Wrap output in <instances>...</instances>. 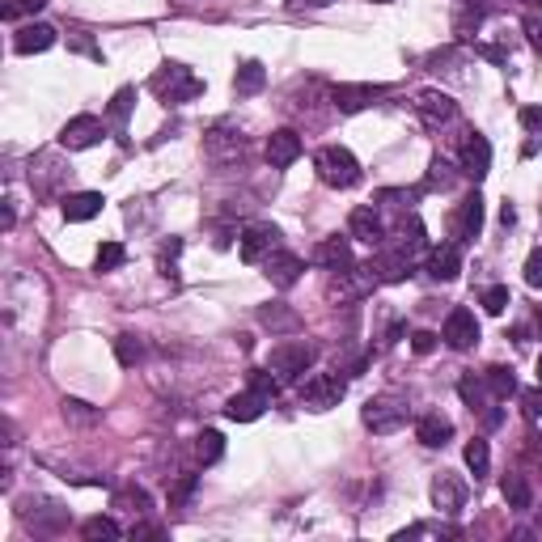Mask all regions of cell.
<instances>
[{
	"instance_id": "obj_1",
	"label": "cell",
	"mask_w": 542,
	"mask_h": 542,
	"mask_svg": "<svg viewBox=\"0 0 542 542\" xmlns=\"http://www.w3.org/2000/svg\"><path fill=\"white\" fill-rule=\"evenodd\" d=\"M149 89H153L166 106H182V102H191V97L204 94V81H199L187 64H161V69L153 72Z\"/></svg>"
},
{
	"instance_id": "obj_2",
	"label": "cell",
	"mask_w": 542,
	"mask_h": 542,
	"mask_svg": "<svg viewBox=\"0 0 542 542\" xmlns=\"http://www.w3.org/2000/svg\"><path fill=\"white\" fill-rule=\"evenodd\" d=\"M314 170H318V179L326 182V187H335V191H348V187L361 182V161H356L344 144H326V149H318Z\"/></svg>"
},
{
	"instance_id": "obj_3",
	"label": "cell",
	"mask_w": 542,
	"mask_h": 542,
	"mask_svg": "<svg viewBox=\"0 0 542 542\" xmlns=\"http://www.w3.org/2000/svg\"><path fill=\"white\" fill-rule=\"evenodd\" d=\"M314 344H306V339H284V344H276L271 348V356H267V369L280 377V381H301V377L309 373V364H314Z\"/></svg>"
},
{
	"instance_id": "obj_4",
	"label": "cell",
	"mask_w": 542,
	"mask_h": 542,
	"mask_svg": "<svg viewBox=\"0 0 542 542\" xmlns=\"http://www.w3.org/2000/svg\"><path fill=\"white\" fill-rule=\"evenodd\" d=\"M364 428L377 432V436H390V432H399L407 424V416H411V407H407V399H399V394H377V399H369L364 403Z\"/></svg>"
},
{
	"instance_id": "obj_5",
	"label": "cell",
	"mask_w": 542,
	"mask_h": 542,
	"mask_svg": "<svg viewBox=\"0 0 542 542\" xmlns=\"http://www.w3.org/2000/svg\"><path fill=\"white\" fill-rule=\"evenodd\" d=\"M344 394H348V381L339 373H314V377H306V386H301V403H306L309 411H331V407H339Z\"/></svg>"
},
{
	"instance_id": "obj_6",
	"label": "cell",
	"mask_w": 542,
	"mask_h": 542,
	"mask_svg": "<svg viewBox=\"0 0 542 542\" xmlns=\"http://www.w3.org/2000/svg\"><path fill=\"white\" fill-rule=\"evenodd\" d=\"M102 136H106V124L97 115H77V119H69V124L60 127V149L81 153V149H94Z\"/></svg>"
},
{
	"instance_id": "obj_7",
	"label": "cell",
	"mask_w": 542,
	"mask_h": 542,
	"mask_svg": "<svg viewBox=\"0 0 542 542\" xmlns=\"http://www.w3.org/2000/svg\"><path fill=\"white\" fill-rule=\"evenodd\" d=\"M416 115L428 132H441L446 124H454L458 106H454V97L441 94V89H424V94H416Z\"/></svg>"
},
{
	"instance_id": "obj_8",
	"label": "cell",
	"mask_w": 542,
	"mask_h": 542,
	"mask_svg": "<svg viewBox=\"0 0 542 542\" xmlns=\"http://www.w3.org/2000/svg\"><path fill=\"white\" fill-rule=\"evenodd\" d=\"M441 339H446L454 352H471L474 344H479V318H474L466 306H454V309H449V318H446Z\"/></svg>"
},
{
	"instance_id": "obj_9",
	"label": "cell",
	"mask_w": 542,
	"mask_h": 542,
	"mask_svg": "<svg viewBox=\"0 0 542 542\" xmlns=\"http://www.w3.org/2000/svg\"><path fill=\"white\" fill-rule=\"evenodd\" d=\"M386 97V85H335L331 89V106L339 115H356L364 106H373Z\"/></svg>"
},
{
	"instance_id": "obj_10",
	"label": "cell",
	"mask_w": 542,
	"mask_h": 542,
	"mask_svg": "<svg viewBox=\"0 0 542 542\" xmlns=\"http://www.w3.org/2000/svg\"><path fill=\"white\" fill-rule=\"evenodd\" d=\"M449 234L458 237V246H466V242H474V237L483 234V199H479V191H471L458 204L454 221H449Z\"/></svg>"
},
{
	"instance_id": "obj_11",
	"label": "cell",
	"mask_w": 542,
	"mask_h": 542,
	"mask_svg": "<svg viewBox=\"0 0 542 542\" xmlns=\"http://www.w3.org/2000/svg\"><path fill=\"white\" fill-rule=\"evenodd\" d=\"M462 174L474 182L487 179V170H491V144H487V136H479V132H466L462 136Z\"/></svg>"
},
{
	"instance_id": "obj_12",
	"label": "cell",
	"mask_w": 542,
	"mask_h": 542,
	"mask_svg": "<svg viewBox=\"0 0 542 542\" xmlns=\"http://www.w3.org/2000/svg\"><path fill=\"white\" fill-rule=\"evenodd\" d=\"M204 149H208L212 161H234V157L246 153V136H242V132H234L229 124H216L208 136H204Z\"/></svg>"
},
{
	"instance_id": "obj_13",
	"label": "cell",
	"mask_w": 542,
	"mask_h": 542,
	"mask_svg": "<svg viewBox=\"0 0 542 542\" xmlns=\"http://www.w3.org/2000/svg\"><path fill=\"white\" fill-rule=\"evenodd\" d=\"M301 271H306V263H301L292 251H271L263 259V276L271 280L276 289H292V284L301 280Z\"/></svg>"
},
{
	"instance_id": "obj_14",
	"label": "cell",
	"mask_w": 542,
	"mask_h": 542,
	"mask_svg": "<svg viewBox=\"0 0 542 542\" xmlns=\"http://www.w3.org/2000/svg\"><path fill=\"white\" fill-rule=\"evenodd\" d=\"M276 242H280L276 225H251V229L242 234V242H237V251H242L246 263H259V259H267V254L276 251Z\"/></svg>"
},
{
	"instance_id": "obj_15",
	"label": "cell",
	"mask_w": 542,
	"mask_h": 542,
	"mask_svg": "<svg viewBox=\"0 0 542 542\" xmlns=\"http://www.w3.org/2000/svg\"><path fill=\"white\" fill-rule=\"evenodd\" d=\"M432 504H436L441 513H462V504H466V483H462L458 474L441 471L432 479Z\"/></svg>"
},
{
	"instance_id": "obj_16",
	"label": "cell",
	"mask_w": 542,
	"mask_h": 542,
	"mask_svg": "<svg viewBox=\"0 0 542 542\" xmlns=\"http://www.w3.org/2000/svg\"><path fill=\"white\" fill-rule=\"evenodd\" d=\"M301 149H306V144H301V136H297L292 127H280V132L267 136V161L276 170H289L292 161L301 157Z\"/></svg>"
},
{
	"instance_id": "obj_17",
	"label": "cell",
	"mask_w": 542,
	"mask_h": 542,
	"mask_svg": "<svg viewBox=\"0 0 542 542\" xmlns=\"http://www.w3.org/2000/svg\"><path fill=\"white\" fill-rule=\"evenodd\" d=\"M348 234L356 237V242H364V246H381L386 242V225H381V216H377V208H352L348 216Z\"/></svg>"
},
{
	"instance_id": "obj_18",
	"label": "cell",
	"mask_w": 542,
	"mask_h": 542,
	"mask_svg": "<svg viewBox=\"0 0 542 542\" xmlns=\"http://www.w3.org/2000/svg\"><path fill=\"white\" fill-rule=\"evenodd\" d=\"M428 276L432 280H458L462 276V246L458 242H441L428 251Z\"/></svg>"
},
{
	"instance_id": "obj_19",
	"label": "cell",
	"mask_w": 542,
	"mask_h": 542,
	"mask_svg": "<svg viewBox=\"0 0 542 542\" xmlns=\"http://www.w3.org/2000/svg\"><path fill=\"white\" fill-rule=\"evenodd\" d=\"M314 259H318V267L322 271H348V267H356L352 263V242L348 237H322L318 242V251H314Z\"/></svg>"
},
{
	"instance_id": "obj_20",
	"label": "cell",
	"mask_w": 542,
	"mask_h": 542,
	"mask_svg": "<svg viewBox=\"0 0 542 542\" xmlns=\"http://www.w3.org/2000/svg\"><path fill=\"white\" fill-rule=\"evenodd\" d=\"M47 47H56V30L47 26V22H26V26L14 34L17 56H34V51H47Z\"/></svg>"
},
{
	"instance_id": "obj_21",
	"label": "cell",
	"mask_w": 542,
	"mask_h": 542,
	"mask_svg": "<svg viewBox=\"0 0 542 542\" xmlns=\"http://www.w3.org/2000/svg\"><path fill=\"white\" fill-rule=\"evenodd\" d=\"M449 436H454V424H449L441 411H428V416H419V424H416V441H419V446L441 449V446H449Z\"/></svg>"
},
{
	"instance_id": "obj_22",
	"label": "cell",
	"mask_w": 542,
	"mask_h": 542,
	"mask_svg": "<svg viewBox=\"0 0 542 542\" xmlns=\"http://www.w3.org/2000/svg\"><path fill=\"white\" fill-rule=\"evenodd\" d=\"M60 212H64V221H72V225L94 221L97 212H102V195H97V191H77V195H64V204H60Z\"/></svg>"
},
{
	"instance_id": "obj_23",
	"label": "cell",
	"mask_w": 542,
	"mask_h": 542,
	"mask_svg": "<svg viewBox=\"0 0 542 542\" xmlns=\"http://www.w3.org/2000/svg\"><path fill=\"white\" fill-rule=\"evenodd\" d=\"M411 267H416V259H411V254H403L399 246H394V251H381L373 259L377 280H386V284H399V280H407V276H411Z\"/></svg>"
},
{
	"instance_id": "obj_24",
	"label": "cell",
	"mask_w": 542,
	"mask_h": 542,
	"mask_svg": "<svg viewBox=\"0 0 542 542\" xmlns=\"http://www.w3.org/2000/svg\"><path fill=\"white\" fill-rule=\"evenodd\" d=\"M267 399L263 394H254V390H246V394H234L229 403H225V416L234 419V424H254V419L263 416Z\"/></svg>"
},
{
	"instance_id": "obj_25",
	"label": "cell",
	"mask_w": 542,
	"mask_h": 542,
	"mask_svg": "<svg viewBox=\"0 0 542 542\" xmlns=\"http://www.w3.org/2000/svg\"><path fill=\"white\" fill-rule=\"evenodd\" d=\"M483 381H487V394H491L496 403H504V399L517 394V377H513V369H504V364H491L483 373Z\"/></svg>"
},
{
	"instance_id": "obj_26",
	"label": "cell",
	"mask_w": 542,
	"mask_h": 542,
	"mask_svg": "<svg viewBox=\"0 0 542 542\" xmlns=\"http://www.w3.org/2000/svg\"><path fill=\"white\" fill-rule=\"evenodd\" d=\"M399 251L403 254H428L432 246H428V237H424V225H419V216H407L403 221V234H399Z\"/></svg>"
},
{
	"instance_id": "obj_27",
	"label": "cell",
	"mask_w": 542,
	"mask_h": 542,
	"mask_svg": "<svg viewBox=\"0 0 542 542\" xmlns=\"http://www.w3.org/2000/svg\"><path fill=\"white\" fill-rule=\"evenodd\" d=\"M501 491H504V504L513 509V513H526L529 509V483H526V474H504V483H501Z\"/></svg>"
},
{
	"instance_id": "obj_28",
	"label": "cell",
	"mask_w": 542,
	"mask_h": 542,
	"mask_svg": "<svg viewBox=\"0 0 542 542\" xmlns=\"http://www.w3.org/2000/svg\"><path fill=\"white\" fill-rule=\"evenodd\" d=\"M263 85H267V72H263V64H259V60H246V64L237 69V77H234V89H237L242 97L259 94Z\"/></svg>"
},
{
	"instance_id": "obj_29",
	"label": "cell",
	"mask_w": 542,
	"mask_h": 542,
	"mask_svg": "<svg viewBox=\"0 0 542 542\" xmlns=\"http://www.w3.org/2000/svg\"><path fill=\"white\" fill-rule=\"evenodd\" d=\"M458 394H462V403L471 407V411H483L487 403H496V399L487 394V381H483V377L474 381L471 373H466V377H462V381H458Z\"/></svg>"
},
{
	"instance_id": "obj_30",
	"label": "cell",
	"mask_w": 542,
	"mask_h": 542,
	"mask_svg": "<svg viewBox=\"0 0 542 542\" xmlns=\"http://www.w3.org/2000/svg\"><path fill=\"white\" fill-rule=\"evenodd\" d=\"M195 458L204 462V466H212V462H221L225 458V436L221 432H199V436H195Z\"/></svg>"
},
{
	"instance_id": "obj_31",
	"label": "cell",
	"mask_w": 542,
	"mask_h": 542,
	"mask_svg": "<svg viewBox=\"0 0 542 542\" xmlns=\"http://www.w3.org/2000/svg\"><path fill=\"white\" fill-rule=\"evenodd\" d=\"M259 322H263V326H271V331H297V314H292V309H284L280 301H271V306L259 309Z\"/></svg>"
},
{
	"instance_id": "obj_32",
	"label": "cell",
	"mask_w": 542,
	"mask_h": 542,
	"mask_svg": "<svg viewBox=\"0 0 542 542\" xmlns=\"http://www.w3.org/2000/svg\"><path fill=\"white\" fill-rule=\"evenodd\" d=\"M127 263V251L124 246H119V242H102V246H97V259H94V267L97 271H102V276H106V271H119V267Z\"/></svg>"
},
{
	"instance_id": "obj_33",
	"label": "cell",
	"mask_w": 542,
	"mask_h": 542,
	"mask_svg": "<svg viewBox=\"0 0 542 542\" xmlns=\"http://www.w3.org/2000/svg\"><path fill=\"white\" fill-rule=\"evenodd\" d=\"M424 187H428V191H449V187H454V166H449L446 157H436V161L428 166V179H424Z\"/></svg>"
},
{
	"instance_id": "obj_34",
	"label": "cell",
	"mask_w": 542,
	"mask_h": 542,
	"mask_svg": "<svg viewBox=\"0 0 542 542\" xmlns=\"http://www.w3.org/2000/svg\"><path fill=\"white\" fill-rule=\"evenodd\" d=\"M115 356H119V364H124V369H132V364L144 356V344H140L136 335H119V339H115Z\"/></svg>"
},
{
	"instance_id": "obj_35",
	"label": "cell",
	"mask_w": 542,
	"mask_h": 542,
	"mask_svg": "<svg viewBox=\"0 0 542 542\" xmlns=\"http://www.w3.org/2000/svg\"><path fill=\"white\" fill-rule=\"evenodd\" d=\"M466 466L474 471V479H487V466H491V449H487V441H471V446H466Z\"/></svg>"
},
{
	"instance_id": "obj_36",
	"label": "cell",
	"mask_w": 542,
	"mask_h": 542,
	"mask_svg": "<svg viewBox=\"0 0 542 542\" xmlns=\"http://www.w3.org/2000/svg\"><path fill=\"white\" fill-rule=\"evenodd\" d=\"M81 534L89 542H102V538H119V526H115L111 517H89V521H85L81 526Z\"/></svg>"
},
{
	"instance_id": "obj_37",
	"label": "cell",
	"mask_w": 542,
	"mask_h": 542,
	"mask_svg": "<svg viewBox=\"0 0 542 542\" xmlns=\"http://www.w3.org/2000/svg\"><path fill=\"white\" fill-rule=\"evenodd\" d=\"M132 102H136V89H132V85H124V89L111 97V124H119V127L127 124V115H132Z\"/></svg>"
},
{
	"instance_id": "obj_38",
	"label": "cell",
	"mask_w": 542,
	"mask_h": 542,
	"mask_svg": "<svg viewBox=\"0 0 542 542\" xmlns=\"http://www.w3.org/2000/svg\"><path fill=\"white\" fill-rule=\"evenodd\" d=\"M251 390H254V394H263L267 403H271V399L280 394V377L271 373V369H254V373H251Z\"/></svg>"
},
{
	"instance_id": "obj_39",
	"label": "cell",
	"mask_w": 542,
	"mask_h": 542,
	"mask_svg": "<svg viewBox=\"0 0 542 542\" xmlns=\"http://www.w3.org/2000/svg\"><path fill=\"white\" fill-rule=\"evenodd\" d=\"M60 407H64V419H72V424H97V419H102L94 407L81 403V399H64Z\"/></svg>"
},
{
	"instance_id": "obj_40",
	"label": "cell",
	"mask_w": 542,
	"mask_h": 542,
	"mask_svg": "<svg viewBox=\"0 0 542 542\" xmlns=\"http://www.w3.org/2000/svg\"><path fill=\"white\" fill-rule=\"evenodd\" d=\"M479 22H483V14H479V9H471V5H462L458 22H454V34H458V39H471L474 30H479Z\"/></svg>"
},
{
	"instance_id": "obj_41",
	"label": "cell",
	"mask_w": 542,
	"mask_h": 542,
	"mask_svg": "<svg viewBox=\"0 0 542 542\" xmlns=\"http://www.w3.org/2000/svg\"><path fill=\"white\" fill-rule=\"evenodd\" d=\"M42 5H47V0H9V5L0 9V17H5V22H17V17H26V14H39Z\"/></svg>"
},
{
	"instance_id": "obj_42",
	"label": "cell",
	"mask_w": 542,
	"mask_h": 542,
	"mask_svg": "<svg viewBox=\"0 0 542 542\" xmlns=\"http://www.w3.org/2000/svg\"><path fill=\"white\" fill-rule=\"evenodd\" d=\"M195 487H199V479H195V474H182L179 483H174V491H170V509H182V504L195 496Z\"/></svg>"
},
{
	"instance_id": "obj_43",
	"label": "cell",
	"mask_w": 542,
	"mask_h": 542,
	"mask_svg": "<svg viewBox=\"0 0 542 542\" xmlns=\"http://www.w3.org/2000/svg\"><path fill=\"white\" fill-rule=\"evenodd\" d=\"M483 309L487 314H504V309H509V289H504V284L483 289Z\"/></svg>"
},
{
	"instance_id": "obj_44",
	"label": "cell",
	"mask_w": 542,
	"mask_h": 542,
	"mask_svg": "<svg viewBox=\"0 0 542 542\" xmlns=\"http://www.w3.org/2000/svg\"><path fill=\"white\" fill-rule=\"evenodd\" d=\"M517 399H521V411H526L529 419L542 416V381L538 386H529V390H517Z\"/></svg>"
},
{
	"instance_id": "obj_45",
	"label": "cell",
	"mask_w": 542,
	"mask_h": 542,
	"mask_svg": "<svg viewBox=\"0 0 542 542\" xmlns=\"http://www.w3.org/2000/svg\"><path fill=\"white\" fill-rule=\"evenodd\" d=\"M526 284L529 289H542V246H534L526 259Z\"/></svg>"
},
{
	"instance_id": "obj_46",
	"label": "cell",
	"mask_w": 542,
	"mask_h": 542,
	"mask_svg": "<svg viewBox=\"0 0 542 542\" xmlns=\"http://www.w3.org/2000/svg\"><path fill=\"white\" fill-rule=\"evenodd\" d=\"M115 504H124V509H136V513H144L149 509V496L140 491V487H127V491H119V501Z\"/></svg>"
},
{
	"instance_id": "obj_47",
	"label": "cell",
	"mask_w": 542,
	"mask_h": 542,
	"mask_svg": "<svg viewBox=\"0 0 542 542\" xmlns=\"http://www.w3.org/2000/svg\"><path fill=\"white\" fill-rule=\"evenodd\" d=\"M436 344H441V335H432V331H416V335H411V352H419V356H428Z\"/></svg>"
},
{
	"instance_id": "obj_48",
	"label": "cell",
	"mask_w": 542,
	"mask_h": 542,
	"mask_svg": "<svg viewBox=\"0 0 542 542\" xmlns=\"http://www.w3.org/2000/svg\"><path fill=\"white\" fill-rule=\"evenodd\" d=\"M72 51H85V56H94V60H102V47H94V39H89V34H85V30H77V34H72Z\"/></svg>"
},
{
	"instance_id": "obj_49",
	"label": "cell",
	"mask_w": 542,
	"mask_h": 542,
	"mask_svg": "<svg viewBox=\"0 0 542 542\" xmlns=\"http://www.w3.org/2000/svg\"><path fill=\"white\" fill-rule=\"evenodd\" d=\"M517 119H521V127H526V132H538V136H542V106H521V115H517Z\"/></svg>"
},
{
	"instance_id": "obj_50",
	"label": "cell",
	"mask_w": 542,
	"mask_h": 542,
	"mask_svg": "<svg viewBox=\"0 0 542 542\" xmlns=\"http://www.w3.org/2000/svg\"><path fill=\"white\" fill-rule=\"evenodd\" d=\"M377 199H381V204H394V208H411V204H416V191H381Z\"/></svg>"
},
{
	"instance_id": "obj_51",
	"label": "cell",
	"mask_w": 542,
	"mask_h": 542,
	"mask_svg": "<svg viewBox=\"0 0 542 542\" xmlns=\"http://www.w3.org/2000/svg\"><path fill=\"white\" fill-rule=\"evenodd\" d=\"M526 34H529V47L542 56V22L538 17H526Z\"/></svg>"
},
{
	"instance_id": "obj_52",
	"label": "cell",
	"mask_w": 542,
	"mask_h": 542,
	"mask_svg": "<svg viewBox=\"0 0 542 542\" xmlns=\"http://www.w3.org/2000/svg\"><path fill=\"white\" fill-rule=\"evenodd\" d=\"M331 0H289V9H326Z\"/></svg>"
},
{
	"instance_id": "obj_53",
	"label": "cell",
	"mask_w": 542,
	"mask_h": 542,
	"mask_svg": "<svg viewBox=\"0 0 542 542\" xmlns=\"http://www.w3.org/2000/svg\"><path fill=\"white\" fill-rule=\"evenodd\" d=\"M501 221H504V229H509V225H513V221H517V212H513V208H509V204H504V208H501Z\"/></svg>"
},
{
	"instance_id": "obj_54",
	"label": "cell",
	"mask_w": 542,
	"mask_h": 542,
	"mask_svg": "<svg viewBox=\"0 0 542 542\" xmlns=\"http://www.w3.org/2000/svg\"><path fill=\"white\" fill-rule=\"evenodd\" d=\"M521 5H526V9H542V0H521Z\"/></svg>"
},
{
	"instance_id": "obj_55",
	"label": "cell",
	"mask_w": 542,
	"mask_h": 542,
	"mask_svg": "<svg viewBox=\"0 0 542 542\" xmlns=\"http://www.w3.org/2000/svg\"><path fill=\"white\" fill-rule=\"evenodd\" d=\"M538 381H542V356H538Z\"/></svg>"
},
{
	"instance_id": "obj_56",
	"label": "cell",
	"mask_w": 542,
	"mask_h": 542,
	"mask_svg": "<svg viewBox=\"0 0 542 542\" xmlns=\"http://www.w3.org/2000/svg\"><path fill=\"white\" fill-rule=\"evenodd\" d=\"M538 331H542V309H538Z\"/></svg>"
}]
</instances>
